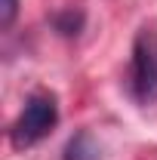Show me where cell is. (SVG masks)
Masks as SVG:
<instances>
[{
  "label": "cell",
  "mask_w": 157,
  "mask_h": 160,
  "mask_svg": "<svg viewBox=\"0 0 157 160\" xmlns=\"http://www.w3.org/2000/svg\"><path fill=\"white\" fill-rule=\"evenodd\" d=\"M80 25H83V16L80 12H74V9H68V12H62V16H56V28H59L62 34H80Z\"/></svg>",
  "instance_id": "cell-4"
},
{
  "label": "cell",
  "mask_w": 157,
  "mask_h": 160,
  "mask_svg": "<svg viewBox=\"0 0 157 160\" xmlns=\"http://www.w3.org/2000/svg\"><path fill=\"white\" fill-rule=\"evenodd\" d=\"M129 89L139 105L157 102V31L142 28L133 43V62H129Z\"/></svg>",
  "instance_id": "cell-1"
},
{
  "label": "cell",
  "mask_w": 157,
  "mask_h": 160,
  "mask_svg": "<svg viewBox=\"0 0 157 160\" xmlns=\"http://www.w3.org/2000/svg\"><path fill=\"white\" fill-rule=\"evenodd\" d=\"M62 160H99L96 139H93L86 129L74 132V136L68 139V145H65V151H62Z\"/></svg>",
  "instance_id": "cell-3"
},
{
  "label": "cell",
  "mask_w": 157,
  "mask_h": 160,
  "mask_svg": "<svg viewBox=\"0 0 157 160\" xmlns=\"http://www.w3.org/2000/svg\"><path fill=\"white\" fill-rule=\"evenodd\" d=\"M59 123V105L53 96H31L22 108L19 120L9 129V139L16 148H31L43 136H49Z\"/></svg>",
  "instance_id": "cell-2"
},
{
  "label": "cell",
  "mask_w": 157,
  "mask_h": 160,
  "mask_svg": "<svg viewBox=\"0 0 157 160\" xmlns=\"http://www.w3.org/2000/svg\"><path fill=\"white\" fill-rule=\"evenodd\" d=\"M16 9H19V0H3V3H0V25H3V28H9V25H13Z\"/></svg>",
  "instance_id": "cell-5"
}]
</instances>
